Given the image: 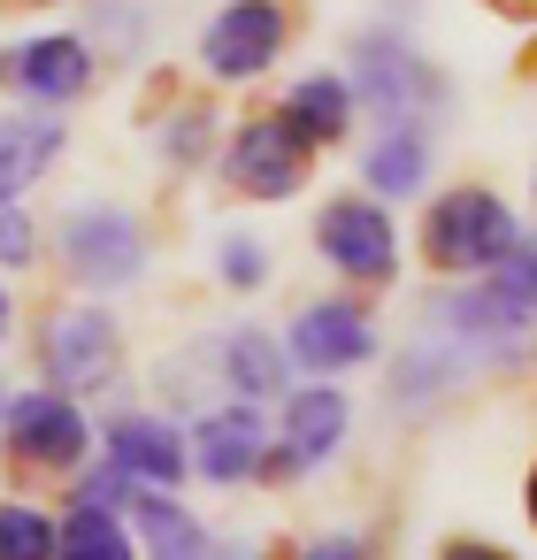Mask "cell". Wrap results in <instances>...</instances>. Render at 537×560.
Instances as JSON below:
<instances>
[{
	"mask_svg": "<svg viewBox=\"0 0 537 560\" xmlns=\"http://www.w3.org/2000/svg\"><path fill=\"white\" fill-rule=\"evenodd\" d=\"M269 445H277V430L261 422V407L254 399H223V407H208L192 422V476H208V483H254L261 460H269Z\"/></svg>",
	"mask_w": 537,
	"mask_h": 560,
	"instance_id": "7c38bea8",
	"label": "cell"
},
{
	"mask_svg": "<svg viewBox=\"0 0 537 560\" xmlns=\"http://www.w3.org/2000/svg\"><path fill=\"white\" fill-rule=\"evenodd\" d=\"M39 261V223L24 208H0V269H32Z\"/></svg>",
	"mask_w": 537,
	"mask_h": 560,
	"instance_id": "d4e9b609",
	"label": "cell"
},
{
	"mask_svg": "<svg viewBox=\"0 0 537 560\" xmlns=\"http://www.w3.org/2000/svg\"><path fill=\"white\" fill-rule=\"evenodd\" d=\"M0 422H9V392H0Z\"/></svg>",
	"mask_w": 537,
	"mask_h": 560,
	"instance_id": "f546056e",
	"label": "cell"
},
{
	"mask_svg": "<svg viewBox=\"0 0 537 560\" xmlns=\"http://www.w3.org/2000/svg\"><path fill=\"white\" fill-rule=\"evenodd\" d=\"M0 85L24 93L32 108H70V101L93 93V39H78V32H39V39H24V47L0 55Z\"/></svg>",
	"mask_w": 537,
	"mask_h": 560,
	"instance_id": "8fae6325",
	"label": "cell"
},
{
	"mask_svg": "<svg viewBox=\"0 0 537 560\" xmlns=\"http://www.w3.org/2000/svg\"><path fill=\"white\" fill-rule=\"evenodd\" d=\"M9 453L24 460V468H55V476H70V468H85V453H93V422L78 415V399L70 392H24V399H9Z\"/></svg>",
	"mask_w": 537,
	"mask_h": 560,
	"instance_id": "30bf717a",
	"label": "cell"
},
{
	"mask_svg": "<svg viewBox=\"0 0 537 560\" xmlns=\"http://www.w3.org/2000/svg\"><path fill=\"white\" fill-rule=\"evenodd\" d=\"M300 560H376V545H369L361 529H330V537L300 545Z\"/></svg>",
	"mask_w": 537,
	"mask_h": 560,
	"instance_id": "484cf974",
	"label": "cell"
},
{
	"mask_svg": "<svg viewBox=\"0 0 537 560\" xmlns=\"http://www.w3.org/2000/svg\"><path fill=\"white\" fill-rule=\"evenodd\" d=\"M39 369L70 399L116 392V376H124V330H116V315L108 307H55L47 330H39Z\"/></svg>",
	"mask_w": 537,
	"mask_h": 560,
	"instance_id": "3957f363",
	"label": "cell"
},
{
	"mask_svg": "<svg viewBox=\"0 0 537 560\" xmlns=\"http://www.w3.org/2000/svg\"><path fill=\"white\" fill-rule=\"evenodd\" d=\"M9 330H16V300H9V284H0V346H9Z\"/></svg>",
	"mask_w": 537,
	"mask_h": 560,
	"instance_id": "83f0119b",
	"label": "cell"
},
{
	"mask_svg": "<svg viewBox=\"0 0 537 560\" xmlns=\"http://www.w3.org/2000/svg\"><path fill=\"white\" fill-rule=\"evenodd\" d=\"M522 506H529V522H537V468H529V483H522Z\"/></svg>",
	"mask_w": 537,
	"mask_h": 560,
	"instance_id": "f1b7e54d",
	"label": "cell"
},
{
	"mask_svg": "<svg viewBox=\"0 0 537 560\" xmlns=\"http://www.w3.org/2000/svg\"><path fill=\"white\" fill-rule=\"evenodd\" d=\"M208 154H215V108H185V116L162 124V162L170 170H200Z\"/></svg>",
	"mask_w": 537,
	"mask_h": 560,
	"instance_id": "7402d4cb",
	"label": "cell"
},
{
	"mask_svg": "<svg viewBox=\"0 0 537 560\" xmlns=\"http://www.w3.org/2000/svg\"><path fill=\"white\" fill-rule=\"evenodd\" d=\"M215 361H223V392L231 399H254V407H269V399H284L292 392V353L269 338V330H223L215 338Z\"/></svg>",
	"mask_w": 537,
	"mask_h": 560,
	"instance_id": "9a60e30c",
	"label": "cell"
},
{
	"mask_svg": "<svg viewBox=\"0 0 537 560\" xmlns=\"http://www.w3.org/2000/svg\"><path fill=\"white\" fill-rule=\"evenodd\" d=\"M307 139L284 124V116H254V124H238L231 131V147H223V185L238 192V200H292L300 185H307Z\"/></svg>",
	"mask_w": 537,
	"mask_h": 560,
	"instance_id": "ba28073f",
	"label": "cell"
},
{
	"mask_svg": "<svg viewBox=\"0 0 537 560\" xmlns=\"http://www.w3.org/2000/svg\"><path fill=\"white\" fill-rule=\"evenodd\" d=\"M70 147V124L55 108H24V116H0V208H16L47 170L55 154Z\"/></svg>",
	"mask_w": 537,
	"mask_h": 560,
	"instance_id": "5bb4252c",
	"label": "cell"
},
{
	"mask_svg": "<svg viewBox=\"0 0 537 560\" xmlns=\"http://www.w3.org/2000/svg\"><path fill=\"white\" fill-rule=\"evenodd\" d=\"M154 261V231L131 215V208H108V200H85L62 215V269L70 284L85 292H124L131 277H147Z\"/></svg>",
	"mask_w": 537,
	"mask_h": 560,
	"instance_id": "7a4b0ae2",
	"label": "cell"
},
{
	"mask_svg": "<svg viewBox=\"0 0 537 560\" xmlns=\"http://www.w3.org/2000/svg\"><path fill=\"white\" fill-rule=\"evenodd\" d=\"M284 39H292V9H284V0H223L215 24L200 32V70L215 85H254V78L277 70Z\"/></svg>",
	"mask_w": 537,
	"mask_h": 560,
	"instance_id": "277c9868",
	"label": "cell"
},
{
	"mask_svg": "<svg viewBox=\"0 0 537 560\" xmlns=\"http://www.w3.org/2000/svg\"><path fill=\"white\" fill-rule=\"evenodd\" d=\"M108 460H116L131 483L170 491V483L192 476V438H185L177 422H162V415H116V422H108Z\"/></svg>",
	"mask_w": 537,
	"mask_h": 560,
	"instance_id": "4fadbf2b",
	"label": "cell"
},
{
	"mask_svg": "<svg viewBox=\"0 0 537 560\" xmlns=\"http://www.w3.org/2000/svg\"><path fill=\"white\" fill-rule=\"evenodd\" d=\"M437 560H514V552L506 545H483V537H445Z\"/></svg>",
	"mask_w": 537,
	"mask_h": 560,
	"instance_id": "4316f807",
	"label": "cell"
},
{
	"mask_svg": "<svg viewBox=\"0 0 537 560\" xmlns=\"http://www.w3.org/2000/svg\"><path fill=\"white\" fill-rule=\"evenodd\" d=\"M307 147H338L346 131H353V78H330V70H315V78H300L292 93H284V108H277Z\"/></svg>",
	"mask_w": 537,
	"mask_h": 560,
	"instance_id": "ac0fdd59",
	"label": "cell"
},
{
	"mask_svg": "<svg viewBox=\"0 0 537 560\" xmlns=\"http://www.w3.org/2000/svg\"><path fill=\"white\" fill-rule=\"evenodd\" d=\"M346 430H353V407H346V392H338L330 376L284 392V422H277L269 460H261V483H292V476L323 468V460L346 445Z\"/></svg>",
	"mask_w": 537,
	"mask_h": 560,
	"instance_id": "52a82bcc",
	"label": "cell"
},
{
	"mask_svg": "<svg viewBox=\"0 0 537 560\" xmlns=\"http://www.w3.org/2000/svg\"><path fill=\"white\" fill-rule=\"evenodd\" d=\"M0 560H62V522L24 499H0Z\"/></svg>",
	"mask_w": 537,
	"mask_h": 560,
	"instance_id": "44dd1931",
	"label": "cell"
},
{
	"mask_svg": "<svg viewBox=\"0 0 537 560\" xmlns=\"http://www.w3.org/2000/svg\"><path fill=\"white\" fill-rule=\"evenodd\" d=\"M468 369H483V361H476L453 330H437V323H430V338H415V346L399 353V369H392V399H399V407H422V399L453 392Z\"/></svg>",
	"mask_w": 537,
	"mask_h": 560,
	"instance_id": "e0dca14e",
	"label": "cell"
},
{
	"mask_svg": "<svg viewBox=\"0 0 537 560\" xmlns=\"http://www.w3.org/2000/svg\"><path fill=\"white\" fill-rule=\"evenodd\" d=\"M131 522H139V545L154 552V560H200L215 537L177 506V499H162V491H139L131 499Z\"/></svg>",
	"mask_w": 537,
	"mask_h": 560,
	"instance_id": "d6986e66",
	"label": "cell"
},
{
	"mask_svg": "<svg viewBox=\"0 0 537 560\" xmlns=\"http://www.w3.org/2000/svg\"><path fill=\"white\" fill-rule=\"evenodd\" d=\"M62 560H139V552H131V529H124L116 506L78 499L70 522H62Z\"/></svg>",
	"mask_w": 537,
	"mask_h": 560,
	"instance_id": "ffe728a7",
	"label": "cell"
},
{
	"mask_svg": "<svg viewBox=\"0 0 537 560\" xmlns=\"http://www.w3.org/2000/svg\"><path fill=\"white\" fill-rule=\"evenodd\" d=\"M315 254L346 277V284H392L399 277V231L384 215L376 192H338L315 215Z\"/></svg>",
	"mask_w": 537,
	"mask_h": 560,
	"instance_id": "8992f818",
	"label": "cell"
},
{
	"mask_svg": "<svg viewBox=\"0 0 537 560\" xmlns=\"http://www.w3.org/2000/svg\"><path fill=\"white\" fill-rule=\"evenodd\" d=\"M215 277H223L231 292H261V284H269V246L246 238V231H223V238H215Z\"/></svg>",
	"mask_w": 537,
	"mask_h": 560,
	"instance_id": "cb8c5ba5",
	"label": "cell"
},
{
	"mask_svg": "<svg viewBox=\"0 0 537 560\" xmlns=\"http://www.w3.org/2000/svg\"><path fill=\"white\" fill-rule=\"evenodd\" d=\"M430 124H384L376 147L361 154V177L376 185V200H415L430 185Z\"/></svg>",
	"mask_w": 537,
	"mask_h": 560,
	"instance_id": "2e32d148",
	"label": "cell"
},
{
	"mask_svg": "<svg viewBox=\"0 0 537 560\" xmlns=\"http://www.w3.org/2000/svg\"><path fill=\"white\" fill-rule=\"evenodd\" d=\"M514 238H522V231H514V208H506L491 185H453V192H437L430 215H422V261H430L437 277H483V269H499V254H506Z\"/></svg>",
	"mask_w": 537,
	"mask_h": 560,
	"instance_id": "6da1fadb",
	"label": "cell"
},
{
	"mask_svg": "<svg viewBox=\"0 0 537 560\" xmlns=\"http://www.w3.org/2000/svg\"><path fill=\"white\" fill-rule=\"evenodd\" d=\"M483 284H491L506 307L537 315V238H514V246L499 254V269H483Z\"/></svg>",
	"mask_w": 537,
	"mask_h": 560,
	"instance_id": "603a6c76",
	"label": "cell"
},
{
	"mask_svg": "<svg viewBox=\"0 0 537 560\" xmlns=\"http://www.w3.org/2000/svg\"><path fill=\"white\" fill-rule=\"evenodd\" d=\"M284 353H292V369H307V376H346V369H369V361H376V323H369L361 300L330 292V300H307V307L292 315Z\"/></svg>",
	"mask_w": 537,
	"mask_h": 560,
	"instance_id": "9c48e42d",
	"label": "cell"
},
{
	"mask_svg": "<svg viewBox=\"0 0 537 560\" xmlns=\"http://www.w3.org/2000/svg\"><path fill=\"white\" fill-rule=\"evenodd\" d=\"M353 101H369L384 124H430L445 108V78H437V62H422L392 32H369L353 47Z\"/></svg>",
	"mask_w": 537,
	"mask_h": 560,
	"instance_id": "5b68a950",
	"label": "cell"
}]
</instances>
